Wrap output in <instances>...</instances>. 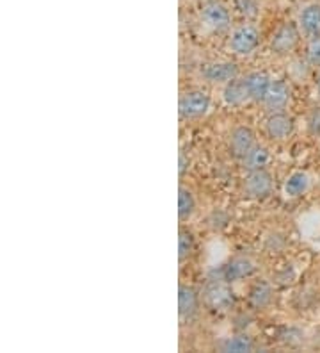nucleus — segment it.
<instances>
[{
    "label": "nucleus",
    "instance_id": "19",
    "mask_svg": "<svg viewBox=\"0 0 320 353\" xmlns=\"http://www.w3.org/2000/svg\"><path fill=\"white\" fill-rule=\"evenodd\" d=\"M219 348H221V352L226 353H246L253 352L255 345L248 336H233L222 341Z\"/></svg>",
    "mask_w": 320,
    "mask_h": 353
},
{
    "label": "nucleus",
    "instance_id": "10",
    "mask_svg": "<svg viewBox=\"0 0 320 353\" xmlns=\"http://www.w3.org/2000/svg\"><path fill=\"white\" fill-rule=\"evenodd\" d=\"M290 102V88L285 81H273L269 86V91L265 95L264 103L267 105V109L277 112L283 111V109L288 105Z\"/></svg>",
    "mask_w": 320,
    "mask_h": 353
},
{
    "label": "nucleus",
    "instance_id": "18",
    "mask_svg": "<svg viewBox=\"0 0 320 353\" xmlns=\"http://www.w3.org/2000/svg\"><path fill=\"white\" fill-rule=\"evenodd\" d=\"M310 188V179H308L306 173L295 172L292 173L285 182V193L292 199H297L303 193H306V190Z\"/></svg>",
    "mask_w": 320,
    "mask_h": 353
},
{
    "label": "nucleus",
    "instance_id": "6",
    "mask_svg": "<svg viewBox=\"0 0 320 353\" xmlns=\"http://www.w3.org/2000/svg\"><path fill=\"white\" fill-rule=\"evenodd\" d=\"M201 20L205 23V27H209L213 32H222L226 30L231 23L230 11H228L226 6H222L221 2H206L203 11H201Z\"/></svg>",
    "mask_w": 320,
    "mask_h": 353
},
{
    "label": "nucleus",
    "instance_id": "21",
    "mask_svg": "<svg viewBox=\"0 0 320 353\" xmlns=\"http://www.w3.org/2000/svg\"><path fill=\"white\" fill-rule=\"evenodd\" d=\"M194 248V237L189 230H180L178 236V259L185 261Z\"/></svg>",
    "mask_w": 320,
    "mask_h": 353
},
{
    "label": "nucleus",
    "instance_id": "25",
    "mask_svg": "<svg viewBox=\"0 0 320 353\" xmlns=\"http://www.w3.org/2000/svg\"><path fill=\"white\" fill-rule=\"evenodd\" d=\"M178 172H180V175H184L185 172H187V168H189V159H187V155L185 154H180V163H178Z\"/></svg>",
    "mask_w": 320,
    "mask_h": 353
},
{
    "label": "nucleus",
    "instance_id": "26",
    "mask_svg": "<svg viewBox=\"0 0 320 353\" xmlns=\"http://www.w3.org/2000/svg\"><path fill=\"white\" fill-rule=\"evenodd\" d=\"M317 88H319V93H320V75H319V81H317Z\"/></svg>",
    "mask_w": 320,
    "mask_h": 353
},
{
    "label": "nucleus",
    "instance_id": "13",
    "mask_svg": "<svg viewBox=\"0 0 320 353\" xmlns=\"http://www.w3.org/2000/svg\"><path fill=\"white\" fill-rule=\"evenodd\" d=\"M301 29L310 38L320 36V4H310L303 9V13L299 17Z\"/></svg>",
    "mask_w": 320,
    "mask_h": 353
},
{
    "label": "nucleus",
    "instance_id": "1",
    "mask_svg": "<svg viewBox=\"0 0 320 353\" xmlns=\"http://www.w3.org/2000/svg\"><path fill=\"white\" fill-rule=\"evenodd\" d=\"M205 303L215 312H226L235 305V293L228 280H212L205 288Z\"/></svg>",
    "mask_w": 320,
    "mask_h": 353
},
{
    "label": "nucleus",
    "instance_id": "8",
    "mask_svg": "<svg viewBox=\"0 0 320 353\" xmlns=\"http://www.w3.org/2000/svg\"><path fill=\"white\" fill-rule=\"evenodd\" d=\"M265 132L274 141H283L294 132V120L281 111L273 112L265 121Z\"/></svg>",
    "mask_w": 320,
    "mask_h": 353
},
{
    "label": "nucleus",
    "instance_id": "5",
    "mask_svg": "<svg viewBox=\"0 0 320 353\" xmlns=\"http://www.w3.org/2000/svg\"><path fill=\"white\" fill-rule=\"evenodd\" d=\"M299 38H301L299 27L294 22H285L274 32L270 48H273V52L277 54V56H286V54H290L297 47Z\"/></svg>",
    "mask_w": 320,
    "mask_h": 353
},
{
    "label": "nucleus",
    "instance_id": "14",
    "mask_svg": "<svg viewBox=\"0 0 320 353\" xmlns=\"http://www.w3.org/2000/svg\"><path fill=\"white\" fill-rule=\"evenodd\" d=\"M198 294L196 291L189 285H180L178 288V312L182 319H189L198 312Z\"/></svg>",
    "mask_w": 320,
    "mask_h": 353
},
{
    "label": "nucleus",
    "instance_id": "15",
    "mask_svg": "<svg viewBox=\"0 0 320 353\" xmlns=\"http://www.w3.org/2000/svg\"><path fill=\"white\" fill-rule=\"evenodd\" d=\"M222 99L230 105H240L246 100H249L248 90L244 84V79H233L228 84H224V91H222Z\"/></svg>",
    "mask_w": 320,
    "mask_h": 353
},
{
    "label": "nucleus",
    "instance_id": "11",
    "mask_svg": "<svg viewBox=\"0 0 320 353\" xmlns=\"http://www.w3.org/2000/svg\"><path fill=\"white\" fill-rule=\"evenodd\" d=\"M270 82H273V79L267 74H264V72H253V74L246 75L244 77V84H246V90H248L249 100L264 102L265 95L269 91Z\"/></svg>",
    "mask_w": 320,
    "mask_h": 353
},
{
    "label": "nucleus",
    "instance_id": "23",
    "mask_svg": "<svg viewBox=\"0 0 320 353\" xmlns=\"http://www.w3.org/2000/svg\"><path fill=\"white\" fill-rule=\"evenodd\" d=\"M308 61L312 65H320V36L312 38L310 47H308Z\"/></svg>",
    "mask_w": 320,
    "mask_h": 353
},
{
    "label": "nucleus",
    "instance_id": "9",
    "mask_svg": "<svg viewBox=\"0 0 320 353\" xmlns=\"http://www.w3.org/2000/svg\"><path fill=\"white\" fill-rule=\"evenodd\" d=\"M255 147V132L253 129L246 125L235 127L230 134V152L235 157L242 159L244 155L248 154Z\"/></svg>",
    "mask_w": 320,
    "mask_h": 353
},
{
    "label": "nucleus",
    "instance_id": "12",
    "mask_svg": "<svg viewBox=\"0 0 320 353\" xmlns=\"http://www.w3.org/2000/svg\"><path fill=\"white\" fill-rule=\"evenodd\" d=\"M256 266L249 257H244V255H239V257H233L230 263L224 266V280L228 282H235V280H242L248 279L255 273Z\"/></svg>",
    "mask_w": 320,
    "mask_h": 353
},
{
    "label": "nucleus",
    "instance_id": "24",
    "mask_svg": "<svg viewBox=\"0 0 320 353\" xmlns=\"http://www.w3.org/2000/svg\"><path fill=\"white\" fill-rule=\"evenodd\" d=\"M237 9L246 17H255L256 14L255 0H237Z\"/></svg>",
    "mask_w": 320,
    "mask_h": 353
},
{
    "label": "nucleus",
    "instance_id": "4",
    "mask_svg": "<svg viewBox=\"0 0 320 353\" xmlns=\"http://www.w3.org/2000/svg\"><path fill=\"white\" fill-rule=\"evenodd\" d=\"M244 191L249 199L264 200L273 193V176L267 170H255L244 181Z\"/></svg>",
    "mask_w": 320,
    "mask_h": 353
},
{
    "label": "nucleus",
    "instance_id": "3",
    "mask_svg": "<svg viewBox=\"0 0 320 353\" xmlns=\"http://www.w3.org/2000/svg\"><path fill=\"white\" fill-rule=\"evenodd\" d=\"M260 45V32L251 23L240 26L231 32L230 38V48L235 54L240 56H248L251 52L256 50V47Z\"/></svg>",
    "mask_w": 320,
    "mask_h": 353
},
{
    "label": "nucleus",
    "instance_id": "22",
    "mask_svg": "<svg viewBox=\"0 0 320 353\" xmlns=\"http://www.w3.org/2000/svg\"><path fill=\"white\" fill-rule=\"evenodd\" d=\"M308 129L313 136H320V105L313 108L308 114Z\"/></svg>",
    "mask_w": 320,
    "mask_h": 353
},
{
    "label": "nucleus",
    "instance_id": "2",
    "mask_svg": "<svg viewBox=\"0 0 320 353\" xmlns=\"http://www.w3.org/2000/svg\"><path fill=\"white\" fill-rule=\"evenodd\" d=\"M210 108V97L205 91L192 90L182 95L178 103L180 117L185 120H194V118L205 117Z\"/></svg>",
    "mask_w": 320,
    "mask_h": 353
},
{
    "label": "nucleus",
    "instance_id": "17",
    "mask_svg": "<svg viewBox=\"0 0 320 353\" xmlns=\"http://www.w3.org/2000/svg\"><path fill=\"white\" fill-rule=\"evenodd\" d=\"M273 300V288L269 282H258L251 288L249 293V302L255 309H265Z\"/></svg>",
    "mask_w": 320,
    "mask_h": 353
},
{
    "label": "nucleus",
    "instance_id": "16",
    "mask_svg": "<svg viewBox=\"0 0 320 353\" xmlns=\"http://www.w3.org/2000/svg\"><path fill=\"white\" fill-rule=\"evenodd\" d=\"M269 163V150L262 145H255L248 154L242 157V166L248 172H255V170H264Z\"/></svg>",
    "mask_w": 320,
    "mask_h": 353
},
{
    "label": "nucleus",
    "instance_id": "20",
    "mask_svg": "<svg viewBox=\"0 0 320 353\" xmlns=\"http://www.w3.org/2000/svg\"><path fill=\"white\" fill-rule=\"evenodd\" d=\"M196 211V199L192 191L187 188H180L178 190V216L180 220H189Z\"/></svg>",
    "mask_w": 320,
    "mask_h": 353
},
{
    "label": "nucleus",
    "instance_id": "7",
    "mask_svg": "<svg viewBox=\"0 0 320 353\" xmlns=\"http://www.w3.org/2000/svg\"><path fill=\"white\" fill-rule=\"evenodd\" d=\"M201 75L213 84H228L230 81L239 77V66L230 61H217L209 63L201 68Z\"/></svg>",
    "mask_w": 320,
    "mask_h": 353
}]
</instances>
